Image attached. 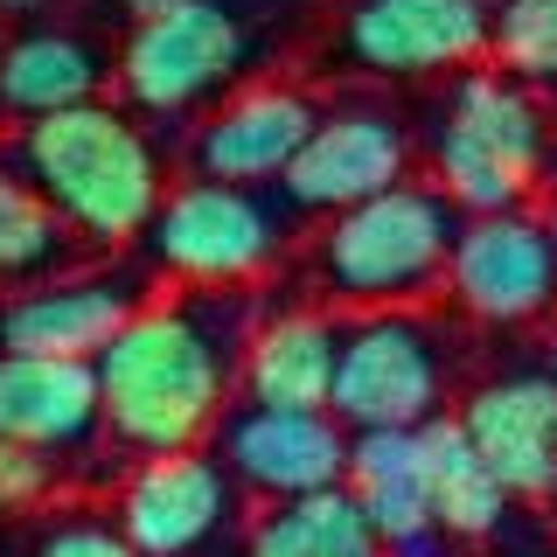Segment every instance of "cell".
Here are the masks:
<instances>
[{
  "label": "cell",
  "mask_w": 557,
  "mask_h": 557,
  "mask_svg": "<svg viewBox=\"0 0 557 557\" xmlns=\"http://www.w3.org/2000/svg\"><path fill=\"white\" fill-rule=\"evenodd\" d=\"M231 376H244L237 307H223V300H147L119 327V342L98 356L104 425L139 460L188 453L216 425Z\"/></svg>",
  "instance_id": "obj_1"
},
{
  "label": "cell",
  "mask_w": 557,
  "mask_h": 557,
  "mask_svg": "<svg viewBox=\"0 0 557 557\" xmlns=\"http://www.w3.org/2000/svg\"><path fill=\"white\" fill-rule=\"evenodd\" d=\"M453 209L460 202L446 188H418V182H397L370 202L342 209L327 223L321 251H313L327 293L335 300H362V307L425 300L453 265V244H460V216Z\"/></svg>",
  "instance_id": "obj_3"
},
{
  "label": "cell",
  "mask_w": 557,
  "mask_h": 557,
  "mask_svg": "<svg viewBox=\"0 0 557 557\" xmlns=\"http://www.w3.org/2000/svg\"><path fill=\"white\" fill-rule=\"evenodd\" d=\"M237 487L209 453H153L119 495V530L139 544V557H196L231 522Z\"/></svg>",
  "instance_id": "obj_9"
},
{
  "label": "cell",
  "mask_w": 557,
  "mask_h": 557,
  "mask_svg": "<svg viewBox=\"0 0 557 557\" xmlns=\"http://www.w3.org/2000/svg\"><path fill=\"white\" fill-rule=\"evenodd\" d=\"M550 376H557V342H550Z\"/></svg>",
  "instance_id": "obj_30"
},
{
  "label": "cell",
  "mask_w": 557,
  "mask_h": 557,
  "mask_svg": "<svg viewBox=\"0 0 557 557\" xmlns=\"http://www.w3.org/2000/svg\"><path fill=\"white\" fill-rule=\"evenodd\" d=\"M481 49H495L487 0H356L342 22V57L376 77H425Z\"/></svg>",
  "instance_id": "obj_7"
},
{
  "label": "cell",
  "mask_w": 557,
  "mask_h": 557,
  "mask_svg": "<svg viewBox=\"0 0 557 557\" xmlns=\"http://www.w3.org/2000/svg\"><path fill=\"white\" fill-rule=\"evenodd\" d=\"M550 244H557V216H550Z\"/></svg>",
  "instance_id": "obj_31"
},
{
  "label": "cell",
  "mask_w": 557,
  "mask_h": 557,
  "mask_svg": "<svg viewBox=\"0 0 557 557\" xmlns=\"http://www.w3.org/2000/svg\"><path fill=\"white\" fill-rule=\"evenodd\" d=\"M244 70V28L223 0H182V8L139 14L119 49V84L139 112H188L223 91Z\"/></svg>",
  "instance_id": "obj_4"
},
{
  "label": "cell",
  "mask_w": 557,
  "mask_h": 557,
  "mask_svg": "<svg viewBox=\"0 0 557 557\" xmlns=\"http://www.w3.org/2000/svg\"><path fill=\"white\" fill-rule=\"evenodd\" d=\"M432 168H440V182H446V196L460 202V209H474V216H495V209H516L522 202V174H509L495 161L487 147H474L460 126H446L440 119V133H432Z\"/></svg>",
  "instance_id": "obj_22"
},
{
  "label": "cell",
  "mask_w": 557,
  "mask_h": 557,
  "mask_svg": "<svg viewBox=\"0 0 557 557\" xmlns=\"http://www.w3.org/2000/svg\"><path fill=\"white\" fill-rule=\"evenodd\" d=\"M35 557H139V544L126 530H112V522H57V530L35 544Z\"/></svg>",
  "instance_id": "obj_25"
},
{
  "label": "cell",
  "mask_w": 557,
  "mask_h": 557,
  "mask_svg": "<svg viewBox=\"0 0 557 557\" xmlns=\"http://www.w3.org/2000/svg\"><path fill=\"white\" fill-rule=\"evenodd\" d=\"M405 182V133L383 112H342L321 119L313 139L300 147V161L286 168V196L300 209H356Z\"/></svg>",
  "instance_id": "obj_13"
},
{
  "label": "cell",
  "mask_w": 557,
  "mask_h": 557,
  "mask_svg": "<svg viewBox=\"0 0 557 557\" xmlns=\"http://www.w3.org/2000/svg\"><path fill=\"white\" fill-rule=\"evenodd\" d=\"M348 487L362 495L370 522L383 530L391 557H440V516L425 481V432L418 425H376L348 440Z\"/></svg>",
  "instance_id": "obj_14"
},
{
  "label": "cell",
  "mask_w": 557,
  "mask_h": 557,
  "mask_svg": "<svg viewBox=\"0 0 557 557\" xmlns=\"http://www.w3.org/2000/svg\"><path fill=\"white\" fill-rule=\"evenodd\" d=\"M251 557H335V550L300 502H286V509H265L251 522Z\"/></svg>",
  "instance_id": "obj_24"
},
{
  "label": "cell",
  "mask_w": 557,
  "mask_h": 557,
  "mask_svg": "<svg viewBox=\"0 0 557 557\" xmlns=\"http://www.w3.org/2000/svg\"><path fill=\"white\" fill-rule=\"evenodd\" d=\"M223 460L237 481L258 495L300 502L313 487L348 481V440L327 411H278V405H244L223 425Z\"/></svg>",
  "instance_id": "obj_11"
},
{
  "label": "cell",
  "mask_w": 557,
  "mask_h": 557,
  "mask_svg": "<svg viewBox=\"0 0 557 557\" xmlns=\"http://www.w3.org/2000/svg\"><path fill=\"white\" fill-rule=\"evenodd\" d=\"M14 168L49 196V209L70 231L119 244L133 231H147L153 209L168 202L161 188V161H153L147 133L112 104H70V112H42L28 119L14 139Z\"/></svg>",
  "instance_id": "obj_2"
},
{
  "label": "cell",
  "mask_w": 557,
  "mask_h": 557,
  "mask_svg": "<svg viewBox=\"0 0 557 557\" xmlns=\"http://www.w3.org/2000/svg\"><path fill=\"white\" fill-rule=\"evenodd\" d=\"M544 168H557V139H550V161H544Z\"/></svg>",
  "instance_id": "obj_29"
},
{
  "label": "cell",
  "mask_w": 557,
  "mask_h": 557,
  "mask_svg": "<svg viewBox=\"0 0 557 557\" xmlns=\"http://www.w3.org/2000/svg\"><path fill=\"white\" fill-rule=\"evenodd\" d=\"M536 557H557V550H536Z\"/></svg>",
  "instance_id": "obj_32"
},
{
  "label": "cell",
  "mask_w": 557,
  "mask_h": 557,
  "mask_svg": "<svg viewBox=\"0 0 557 557\" xmlns=\"http://www.w3.org/2000/svg\"><path fill=\"white\" fill-rule=\"evenodd\" d=\"M446 126H460L474 147H487L509 174H522V182H536V174H544V161H550L544 112H536V104L522 98L509 77H495V70H467L460 91H453Z\"/></svg>",
  "instance_id": "obj_20"
},
{
  "label": "cell",
  "mask_w": 557,
  "mask_h": 557,
  "mask_svg": "<svg viewBox=\"0 0 557 557\" xmlns=\"http://www.w3.org/2000/svg\"><path fill=\"white\" fill-rule=\"evenodd\" d=\"M147 251L153 265H168L174 278H196V286H237L258 278L278 251V216L251 188L237 182H188L153 209L147 223Z\"/></svg>",
  "instance_id": "obj_5"
},
{
  "label": "cell",
  "mask_w": 557,
  "mask_h": 557,
  "mask_svg": "<svg viewBox=\"0 0 557 557\" xmlns=\"http://www.w3.org/2000/svg\"><path fill=\"white\" fill-rule=\"evenodd\" d=\"M98 425H104L98 362L0 348V440L57 453V446H84Z\"/></svg>",
  "instance_id": "obj_12"
},
{
  "label": "cell",
  "mask_w": 557,
  "mask_h": 557,
  "mask_svg": "<svg viewBox=\"0 0 557 557\" xmlns=\"http://www.w3.org/2000/svg\"><path fill=\"white\" fill-rule=\"evenodd\" d=\"M63 244H70V223L49 209V196L22 168L0 161V278H35L63 265Z\"/></svg>",
  "instance_id": "obj_21"
},
{
  "label": "cell",
  "mask_w": 557,
  "mask_h": 557,
  "mask_svg": "<svg viewBox=\"0 0 557 557\" xmlns=\"http://www.w3.org/2000/svg\"><path fill=\"white\" fill-rule=\"evenodd\" d=\"M342 335L321 313H278L244 342V397L278 411H335Z\"/></svg>",
  "instance_id": "obj_17"
},
{
  "label": "cell",
  "mask_w": 557,
  "mask_h": 557,
  "mask_svg": "<svg viewBox=\"0 0 557 557\" xmlns=\"http://www.w3.org/2000/svg\"><path fill=\"white\" fill-rule=\"evenodd\" d=\"M453 300L481 321H536L557 300V244L544 216H522V209H495V216L460 223L446 265Z\"/></svg>",
  "instance_id": "obj_8"
},
{
  "label": "cell",
  "mask_w": 557,
  "mask_h": 557,
  "mask_svg": "<svg viewBox=\"0 0 557 557\" xmlns=\"http://www.w3.org/2000/svg\"><path fill=\"white\" fill-rule=\"evenodd\" d=\"M481 460L502 474L509 495H550L557 487V376H509L487 383L460 411Z\"/></svg>",
  "instance_id": "obj_16"
},
{
  "label": "cell",
  "mask_w": 557,
  "mask_h": 557,
  "mask_svg": "<svg viewBox=\"0 0 557 557\" xmlns=\"http://www.w3.org/2000/svg\"><path fill=\"white\" fill-rule=\"evenodd\" d=\"M139 307L147 300H139L133 278H63V286H35V293L0 307V348L98 362Z\"/></svg>",
  "instance_id": "obj_15"
},
{
  "label": "cell",
  "mask_w": 557,
  "mask_h": 557,
  "mask_svg": "<svg viewBox=\"0 0 557 557\" xmlns=\"http://www.w3.org/2000/svg\"><path fill=\"white\" fill-rule=\"evenodd\" d=\"M495 57L516 77H557V0H502Z\"/></svg>",
  "instance_id": "obj_23"
},
{
  "label": "cell",
  "mask_w": 557,
  "mask_h": 557,
  "mask_svg": "<svg viewBox=\"0 0 557 557\" xmlns=\"http://www.w3.org/2000/svg\"><path fill=\"white\" fill-rule=\"evenodd\" d=\"M126 8H133V22H139V14H161V8H182V0H126Z\"/></svg>",
  "instance_id": "obj_27"
},
{
  "label": "cell",
  "mask_w": 557,
  "mask_h": 557,
  "mask_svg": "<svg viewBox=\"0 0 557 557\" xmlns=\"http://www.w3.org/2000/svg\"><path fill=\"white\" fill-rule=\"evenodd\" d=\"M313 126H321V112H313L300 91L251 84V91L223 98L216 112L202 119L196 147H188V168H196L202 182H237V188L286 182V168L300 161Z\"/></svg>",
  "instance_id": "obj_10"
},
{
  "label": "cell",
  "mask_w": 557,
  "mask_h": 557,
  "mask_svg": "<svg viewBox=\"0 0 557 557\" xmlns=\"http://www.w3.org/2000/svg\"><path fill=\"white\" fill-rule=\"evenodd\" d=\"M425 432V481H432V516H440L446 536H487L502 522V502H509V487L502 474L481 460L474 432H467V418H432Z\"/></svg>",
  "instance_id": "obj_19"
},
{
  "label": "cell",
  "mask_w": 557,
  "mask_h": 557,
  "mask_svg": "<svg viewBox=\"0 0 557 557\" xmlns=\"http://www.w3.org/2000/svg\"><path fill=\"white\" fill-rule=\"evenodd\" d=\"M104 63L77 35L57 28H28L0 49V104L14 119H42V112H70V104H91L98 98Z\"/></svg>",
  "instance_id": "obj_18"
},
{
  "label": "cell",
  "mask_w": 557,
  "mask_h": 557,
  "mask_svg": "<svg viewBox=\"0 0 557 557\" xmlns=\"http://www.w3.org/2000/svg\"><path fill=\"white\" fill-rule=\"evenodd\" d=\"M440 348L411 321H362L342 335L335 418L356 432L376 425H432L440 418Z\"/></svg>",
  "instance_id": "obj_6"
},
{
  "label": "cell",
  "mask_w": 557,
  "mask_h": 557,
  "mask_svg": "<svg viewBox=\"0 0 557 557\" xmlns=\"http://www.w3.org/2000/svg\"><path fill=\"white\" fill-rule=\"evenodd\" d=\"M28 8H42V0H0V14H28Z\"/></svg>",
  "instance_id": "obj_28"
},
{
  "label": "cell",
  "mask_w": 557,
  "mask_h": 557,
  "mask_svg": "<svg viewBox=\"0 0 557 557\" xmlns=\"http://www.w3.org/2000/svg\"><path fill=\"white\" fill-rule=\"evenodd\" d=\"M42 495H49V453L0 440V516L28 509V502H42Z\"/></svg>",
  "instance_id": "obj_26"
}]
</instances>
